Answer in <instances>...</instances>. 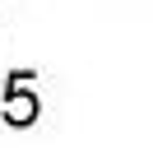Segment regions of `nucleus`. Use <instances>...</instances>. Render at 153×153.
Masks as SVG:
<instances>
[{
    "mask_svg": "<svg viewBox=\"0 0 153 153\" xmlns=\"http://www.w3.org/2000/svg\"><path fill=\"white\" fill-rule=\"evenodd\" d=\"M28 74H10V102H5V121L10 125H33L37 121V97L23 88Z\"/></svg>",
    "mask_w": 153,
    "mask_h": 153,
    "instance_id": "nucleus-1",
    "label": "nucleus"
}]
</instances>
